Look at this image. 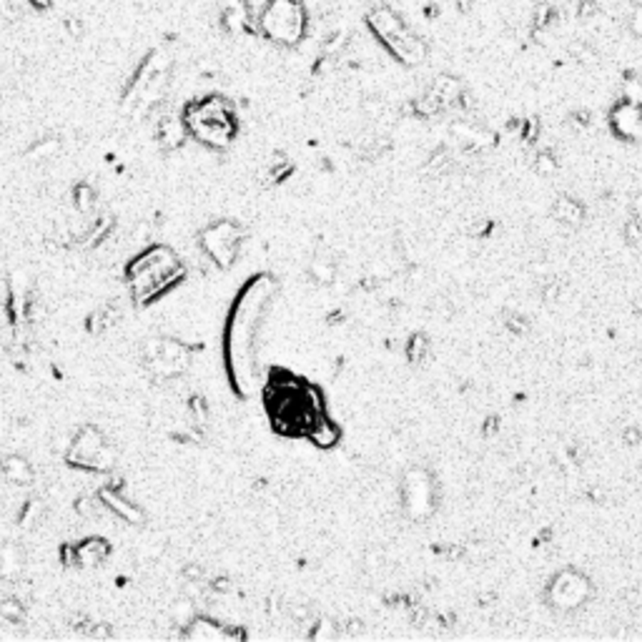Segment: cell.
Masks as SVG:
<instances>
[{
	"label": "cell",
	"instance_id": "obj_1",
	"mask_svg": "<svg viewBox=\"0 0 642 642\" xmlns=\"http://www.w3.org/2000/svg\"><path fill=\"white\" fill-rule=\"evenodd\" d=\"M366 23H369V30L377 35V41L404 66H419L427 58V43L417 33H412V28L392 8L374 6L366 15Z\"/></svg>",
	"mask_w": 642,
	"mask_h": 642
},
{
	"label": "cell",
	"instance_id": "obj_2",
	"mask_svg": "<svg viewBox=\"0 0 642 642\" xmlns=\"http://www.w3.org/2000/svg\"><path fill=\"white\" fill-rule=\"evenodd\" d=\"M181 277L179 259L168 249H151L131 266V283L136 299H151Z\"/></svg>",
	"mask_w": 642,
	"mask_h": 642
},
{
	"label": "cell",
	"instance_id": "obj_3",
	"mask_svg": "<svg viewBox=\"0 0 642 642\" xmlns=\"http://www.w3.org/2000/svg\"><path fill=\"white\" fill-rule=\"evenodd\" d=\"M261 33L281 46H297L309 28V13L301 0H271L261 13Z\"/></svg>",
	"mask_w": 642,
	"mask_h": 642
},
{
	"label": "cell",
	"instance_id": "obj_4",
	"mask_svg": "<svg viewBox=\"0 0 642 642\" xmlns=\"http://www.w3.org/2000/svg\"><path fill=\"white\" fill-rule=\"evenodd\" d=\"M188 126L201 141L211 146H226L234 139L236 123L234 113L223 103L221 98H208L203 103H196L188 108Z\"/></svg>",
	"mask_w": 642,
	"mask_h": 642
},
{
	"label": "cell",
	"instance_id": "obj_5",
	"mask_svg": "<svg viewBox=\"0 0 642 642\" xmlns=\"http://www.w3.org/2000/svg\"><path fill=\"white\" fill-rule=\"evenodd\" d=\"M241 228L234 221H219L201 234V246L219 266H231L241 246Z\"/></svg>",
	"mask_w": 642,
	"mask_h": 642
},
{
	"label": "cell",
	"instance_id": "obj_6",
	"mask_svg": "<svg viewBox=\"0 0 642 642\" xmlns=\"http://www.w3.org/2000/svg\"><path fill=\"white\" fill-rule=\"evenodd\" d=\"M68 459L73 464H81V467H90V470H108L113 464V452L106 447L101 432L86 427L70 447Z\"/></svg>",
	"mask_w": 642,
	"mask_h": 642
},
{
	"label": "cell",
	"instance_id": "obj_7",
	"mask_svg": "<svg viewBox=\"0 0 642 642\" xmlns=\"http://www.w3.org/2000/svg\"><path fill=\"white\" fill-rule=\"evenodd\" d=\"M610 128L622 141H640L642 139V103L622 98L610 111Z\"/></svg>",
	"mask_w": 642,
	"mask_h": 642
},
{
	"label": "cell",
	"instance_id": "obj_8",
	"mask_svg": "<svg viewBox=\"0 0 642 642\" xmlns=\"http://www.w3.org/2000/svg\"><path fill=\"white\" fill-rule=\"evenodd\" d=\"M587 592H590V585H587L585 577H580L577 572H565L559 574L552 585V600L557 608H577L580 602H585Z\"/></svg>",
	"mask_w": 642,
	"mask_h": 642
},
{
	"label": "cell",
	"instance_id": "obj_9",
	"mask_svg": "<svg viewBox=\"0 0 642 642\" xmlns=\"http://www.w3.org/2000/svg\"><path fill=\"white\" fill-rule=\"evenodd\" d=\"M103 499H106V504L111 507L116 514H121V517L126 519V522H136V519H141V512L133 507V504H128L126 499H121L116 494V492H111V490H106L103 492Z\"/></svg>",
	"mask_w": 642,
	"mask_h": 642
},
{
	"label": "cell",
	"instance_id": "obj_10",
	"mask_svg": "<svg viewBox=\"0 0 642 642\" xmlns=\"http://www.w3.org/2000/svg\"><path fill=\"white\" fill-rule=\"evenodd\" d=\"M554 216H557V221H562V223H580L585 211H582V206L577 201L559 199L557 206H554Z\"/></svg>",
	"mask_w": 642,
	"mask_h": 642
},
{
	"label": "cell",
	"instance_id": "obj_11",
	"mask_svg": "<svg viewBox=\"0 0 642 642\" xmlns=\"http://www.w3.org/2000/svg\"><path fill=\"white\" fill-rule=\"evenodd\" d=\"M6 477L10 479V482L28 484L30 479H33V472H30L28 462H23V459L13 457V459H8V462H6Z\"/></svg>",
	"mask_w": 642,
	"mask_h": 642
},
{
	"label": "cell",
	"instance_id": "obj_12",
	"mask_svg": "<svg viewBox=\"0 0 642 642\" xmlns=\"http://www.w3.org/2000/svg\"><path fill=\"white\" fill-rule=\"evenodd\" d=\"M532 28L537 30H545V28H550L554 23V8H552V3H539L537 8H534V13H532Z\"/></svg>",
	"mask_w": 642,
	"mask_h": 642
},
{
	"label": "cell",
	"instance_id": "obj_13",
	"mask_svg": "<svg viewBox=\"0 0 642 642\" xmlns=\"http://www.w3.org/2000/svg\"><path fill=\"white\" fill-rule=\"evenodd\" d=\"M630 30H632V35L642 38V6L632 8V13H630Z\"/></svg>",
	"mask_w": 642,
	"mask_h": 642
},
{
	"label": "cell",
	"instance_id": "obj_14",
	"mask_svg": "<svg viewBox=\"0 0 642 642\" xmlns=\"http://www.w3.org/2000/svg\"><path fill=\"white\" fill-rule=\"evenodd\" d=\"M594 15H597V3H592V0H582L577 18H580V21H590V18H594Z\"/></svg>",
	"mask_w": 642,
	"mask_h": 642
},
{
	"label": "cell",
	"instance_id": "obj_15",
	"mask_svg": "<svg viewBox=\"0 0 642 642\" xmlns=\"http://www.w3.org/2000/svg\"><path fill=\"white\" fill-rule=\"evenodd\" d=\"M632 3H635V6H642V0H632Z\"/></svg>",
	"mask_w": 642,
	"mask_h": 642
}]
</instances>
